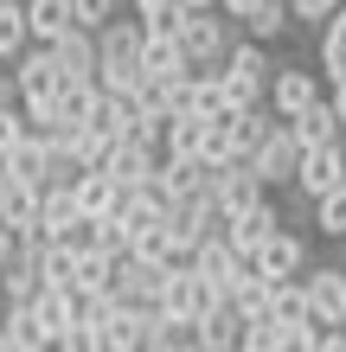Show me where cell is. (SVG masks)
<instances>
[{
  "instance_id": "cell-31",
  "label": "cell",
  "mask_w": 346,
  "mask_h": 352,
  "mask_svg": "<svg viewBox=\"0 0 346 352\" xmlns=\"http://www.w3.org/2000/svg\"><path fill=\"white\" fill-rule=\"evenodd\" d=\"M167 7H180V0H135V13L148 19V13H167Z\"/></svg>"
},
{
  "instance_id": "cell-15",
  "label": "cell",
  "mask_w": 346,
  "mask_h": 352,
  "mask_svg": "<svg viewBox=\"0 0 346 352\" xmlns=\"http://www.w3.org/2000/svg\"><path fill=\"white\" fill-rule=\"evenodd\" d=\"M103 167L116 173V186H141V179H148V173L160 167V148H141V141H116Z\"/></svg>"
},
{
  "instance_id": "cell-3",
  "label": "cell",
  "mask_w": 346,
  "mask_h": 352,
  "mask_svg": "<svg viewBox=\"0 0 346 352\" xmlns=\"http://www.w3.org/2000/svg\"><path fill=\"white\" fill-rule=\"evenodd\" d=\"M0 224L32 243L39 224H45V186L39 179H7V192H0Z\"/></svg>"
},
{
  "instance_id": "cell-27",
  "label": "cell",
  "mask_w": 346,
  "mask_h": 352,
  "mask_svg": "<svg viewBox=\"0 0 346 352\" xmlns=\"http://www.w3.org/2000/svg\"><path fill=\"white\" fill-rule=\"evenodd\" d=\"M32 122H26V109H19V102H0V154L7 148H19V135H26Z\"/></svg>"
},
{
  "instance_id": "cell-7",
  "label": "cell",
  "mask_w": 346,
  "mask_h": 352,
  "mask_svg": "<svg viewBox=\"0 0 346 352\" xmlns=\"http://www.w3.org/2000/svg\"><path fill=\"white\" fill-rule=\"evenodd\" d=\"M276 186L263 179L250 160H231V167H218V199H225V212H250V205H263Z\"/></svg>"
},
{
  "instance_id": "cell-14",
  "label": "cell",
  "mask_w": 346,
  "mask_h": 352,
  "mask_svg": "<svg viewBox=\"0 0 346 352\" xmlns=\"http://www.w3.org/2000/svg\"><path fill=\"white\" fill-rule=\"evenodd\" d=\"M199 346H206V352H225V346H244V307H237L231 295L218 301V307H212L206 320H199Z\"/></svg>"
},
{
  "instance_id": "cell-23",
  "label": "cell",
  "mask_w": 346,
  "mask_h": 352,
  "mask_svg": "<svg viewBox=\"0 0 346 352\" xmlns=\"http://www.w3.org/2000/svg\"><path fill=\"white\" fill-rule=\"evenodd\" d=\"M321 71H327V84H346V7L321 26Z\"/></svg>"
},
{
  "instance_id": "cell-28",
  "label": "cell",
  "mask_w": 346,
  "mask_h": 352,
  "mask_svg": "<svg viewBox=\"0 0 346 352\" xmlns=\"http://www.w3.org/2000/svg\"><path fill=\"white\" fill-rule=\"evenodd\" d=\"M122 0H77V26H90V32H103L109 19H116Z\"/></svg>"
},
{
  "instance_id": "cell-24",
  "label": "cell",
  "mask_w": 346,
  "mask_h": 352,
  "mask_svg": "<svg viewBox=\"0 0 346 352\" xmlns=\"http://www.w3.org/2000/svg\"><path fill=\"white\" fill-rule=\"evenodd\" d=\"M19 109H26V122H32V129H45V135H58V129H71V116H65V96H26V102H19Z\"/></svg>"
},
{
  "instance_id": "cell-2",
  "label": "cell",
  "mask_w": 346,
  "mask_h": 352,
  "mask_svg": "<svg viewBox=\"0 0 346 352\" xmlns=\"http://www.w3.org/2000/svg\"><path fill=\"white\" fill-rule=\"evenodd\" d=\"M301 154H308V141L295 135V122L282 116L276 129H270V141H263V148L250 154V167L270 179V186H295V173H301Z\"/></svg>"
},
{
  "instance_id": "cell-30",
  "label": "cell",
  "mask_w": 346,
  "mask_h": 352,
  "mask_svg": "<svg viewBox=\"0 0 346 352\" xmlns=\"http://www.w3.org/2000/svg\"><path fill=\"white\" fill-rule=\"evenodd\" d=\"M0 102H19V77H13L7 58H0Z\"/></svg>"
},
{
  "instance_id": "cell-5",
  "label": "cell",
  "mask_w": 346,
  "mask_h": 352,
  "mask_svg": "<svg viewBox=\"0 0 346 352\" xmlns=\"http://www.w3.org/2000/svg\"><path fill=\"white\" fill-rule=\"evenodd\" d=\"M13 77H19V102H26V96H52V90H65L58 52H52V45H39V38L13 58Z\"/></svg>"
},
{
  "instance_id": "cell-13",
  "label": "cell",
  "mask_w": 346,
  "mask_h": 352,
  "mask_svg": "<svg viewBox=\"0 0 346 352\" xmlns=\"http://www.w3.org/2000/svg\"><path fill=\"white\" fill-rule=\"evenodd\" d=\"M295 135L308 141V148H327V141H346V116L334 109V96H321V102H308V109L295 116Z\"/></svg>"
},
{
  "instance_id": "cell-32",
  "label": "cell",
  "mask_w": 346,
  "mask_h": 352,
  "mask_svg": "<svg viewBox=\"0 0 346 352\" xmlns=\"http://www.w3.org/2000/svg\"><path fill=\"white\" fill-rule=\"evenodd\" d=\"M218 7H225L231 19H244V13H250V7H257V0H218Z\"/></svg>"
},
{
  "instance_id": "cell-16",
  "label": "cell",
  "mask_w": 346,
  "mask_h": 352,
  "mask_svg": "<svg viewBox=\"0 0 346 352\" xmlns=\"http://www.w3.org/2000/svg\"><path fill=\"white\" fill-rule=\"evenodd\" d=\"M7 352H39V346H52V333L39 327V314H32V301H7Z\"/></svg>"
},
{
  "instance_id": "cell-29",
  "label": "cell",
  "mask_w": 346,
  "mask_h": 352,
  "mask_svg": "<svg viewBox=\"0 0 346 352\" xmlns=\"http://www.w3.org/2000/svg\"><path fill=\"white\" fill-rule=\"evenodd\" d=\"M19 243H26V237H13V231H7V224H0V276H7V263L19 256Z\"/></svg>"
},
{
  "instance_id": "cell-26",
  "label": "cell",
  "mask_w": 346,
  "mask_h": 352,
  "mask_svg": "<svg viewBox=\"0 0 346 352\" xmlns=\"http://www.w3.org/2000/svg\"><path fill=\"white\" fill-rule=\"evenodd\" d=\"M289 7H295V26H314V32H321V26L346 7V0H289Z\"/></svg>"
},
{
  "instance_id": "cell-10",
  "label": "cell",
  "mask_w": 346,
  "mask_h": 352,
  "mask_svg": "<svg viewBox=\"0 0 346 352\" xmlns=\"http://www.w3.org/2000/svg\"><path fill=\"white\" fill-rule=\"evenodd\" d=\"M270 102H276V116H301L308 102H321V77L314 71H301V65H282L276 77H270Z\"/></svg>"
},
{
  "instance_id": "cell-6",
  "label": "cell",
  "mask_w": 346,
  "mask_h": 352,
  "mask_svg": "<svg viewBox=\"0 0 346 352\" xmlns=\"http://www.w3.org/2000/svg\"><path fill=\"white\" fill-rule=\"evenodd\" d=\"M39 288H45V243H19V256L7 263V276H0V295L7 301H39Z\"/></svg>"
},
{
  "instance_id": "cell-33",
  "label": "cell",
  "mask_w": 346,
  "mask_h": 352,
  "mask_svg": "<svg viewBox=\"0 0 346 352\" xmlns=\"http://www.w3.org/2000/svg\"><path fill=\"white\" fill-rule=\"evenodd\" d=\"M334 109H340V116H346V84H334Z\"/></svg>"
},
{
  "instance_id": "cell-20",
  "label": "cell",
  "mask_w": 346,
  "mask_h": 352,
  "mask_svg": "<svg viewBox=\"0 0 346 352\" xmlns=\"http://www.w3.org/2000/svg\"><path fill=\"white\" fill-rule=\"evenodd\" d=\"M206 135H212V116H193V109L167 116V154H206Z\"/></svg>"
},
{
  "instance_id": "cell-8",
  "label": "cell",
  "mask_w": 346,
  "mask_h": 352,
  "mask_svg": "<svg viewBox=\"0 0 346 352\" xmlns=\"http://www.w3.org/2000/svg\"><path fill=\"white\" fill-rule=\"evenodd\" d=\"M282 231V212H276V199H263V205H250V212H231V224H225V237L237 243L244 256H257L263 243H270Z\"/></svg>"
},
{
  "instance_id": "cell-22",
  "label": "cell",
  "mask_w": 346,
  "mask_h": 352,
  "mask_svg": "<svg viewBox=\"0 0 346 352\" xmlns=\"http://www.w3.org/2000/svg\"><path fill=\"white\" fill-rule=\"evenodd\" d=\"M301 327H282L276 314H263V320H244V352H289L295 346Z\"/></svg>"
},
{
  "instance_id": "cell-19",
  "label": "cell",
  "mask_w": 346,
  "mask_h": 352,
  "mask_svg": "<svg viewBox=\"0 0 346 352\" xmlns=\"http://www.w3.org/2000/svg\"><path fill=\"white\" fill-rule=\"evenodd\" d=\"M116 269H122L116 250H103V243H77V295H84V288H109Z\"/></svg>"
},
{
  "instance_id": "cell-11",
  "label": "cell",
  "mask_w": 346,
  "mask_h": 352,
  "mask_svg": "<svg viewBox=\"0 0 346 352\" xmlns=\"http://www.w3.org/2000/svg\"><path fill=\"white\" fill-rule=\"evenodd\" d=\"M308 282V301H314V320H346V269H301Z\"/></svg>"
},
{
  "instance_id": "cell-21",
  "label": "cell",
  "mask_w": 346,
  "mask_h": 352,
  "mask_svg": "<svg viewBox=\"0 0 346 352\" xmlns=\"http://www.w3.org/2000/svg\"><path fill=\"white\" fill-rule=\"evenodd\" d=\"M289 26H295V7H289V0H257V7L244 13V32L263 38V45H270V38H282Z\"/></svg>"
},
{
  "instance_id": "cell-4",
  "label": "cell",
  "mask_w": 346,
  "mask_h": 352,
  "mask_svg": "<svg viewBox=\"0 0 346 352\" xmlns=\"http://www.w3.org/2000/svg\"><path fill=\"white\" fill-rule=\"evenodd\" d=\"M334 186H346V141H327V148H308L301 154V173H295V192L301 199H321V192H334Z\"/></svg>"
},
{
  "instance_id": "cell-1",
  "label": "cell",
  "mask_w": 346,
  "mask_h": 352,
  "mask_svg": "<svg viewBox=\"0 0 346 352\" xmlns=\"http://www.w3.org/2000/svg\"><path fill=\"white\" fill-rule=\"evenodd\" d=\"M231 26H244V19H231L225 7H193L186 13V52H193V65H225V52L237 45L231 38Z\"/></svg>"
},
{
  "instance_id": "cell-9",
  "label": "cell",
  "mask_w": 346,
  "mask_h": 352,
  "mask_svg": "<svg viewBox=\"0 0 346 352\" xmlns=\"http://www.w3.org/2000/svg\"><path fill=\"white\" fill-rule=\"evenodd\" d=\"M52 135L45 129H26L19 135V148H7V179H39V186H52Z\"/></svg>"
},
{
  "instance_id": "cell-17",
  "label": "cell",
  "mask_w": 346,
  "mask_h": 352,
  "mask_svg": "<svg viewBox=\"0 0 346 352\" xmlns=\"http://www.w3.org/2000/svg\"><path fill=\"white\" fill-rule=\"evenodd\" d=\"M26 13H32V38L39 45H52V38H65L77 26V0H26Z\"/></svg>"
},
{
  "instance_id": "cell-12",
  "label": "cell",
  "mask_w": 346,
  "mask_h": 352,
  "mask_svg": "<svg viewBox=\"0 0 346 352\" xmlns=\"http://www.w3.org/2000/svg\"><path fill=\"white\" fill-rule=\"evenodd\" d=\"M250 263L263 269V276H276V282H282V276H301V269H308V243H301L295 231H276Z\"/></svg>"
},
{
  "instance_id": "cell-25",
  "label": "cell",
  "mask_w": 346,
  "mask_h": 352,
  "mask_svg": "<svg viewBox=\"0 0 346 352\" xmlns=\"http://www.w3.org/2000/svg\"><path fill=\"white\" fill-rule=\"evenodd\" d=\"M314 231L321 237H346V186H334V192L314 199Z\"/></svg>"
},
{
  "instance_id": "cell-34",
  "label": "cell",
  "mask_w": 346,
  "mask_h": 352,
  "mask_svg": "<svg viewBox=\"0 0 346 352\" xmlns=\"http://www.w3.org/2000/svg\"><path fill=\"white\" fill-rule=\"evenodd\" d=\"M186 7H218V0H186Z\"/></svg>"
},
{
  "instance_id": "cell-18",
  "label": "cell",
  "mask_w": 346,
  "mask_h": 352,
  "mask_svg": "<svg viewBox=\"0 0 346 352\" xmlns=\"http://www.w3.org/2000/svg\"><path fill=\"white\" fill-rule=\"evenodd\" d=\"M270 314H276L282 327H308V320H314L308 282H301V276H282V282H276V301H270Z\"/></svg>"
}]
</instances>
